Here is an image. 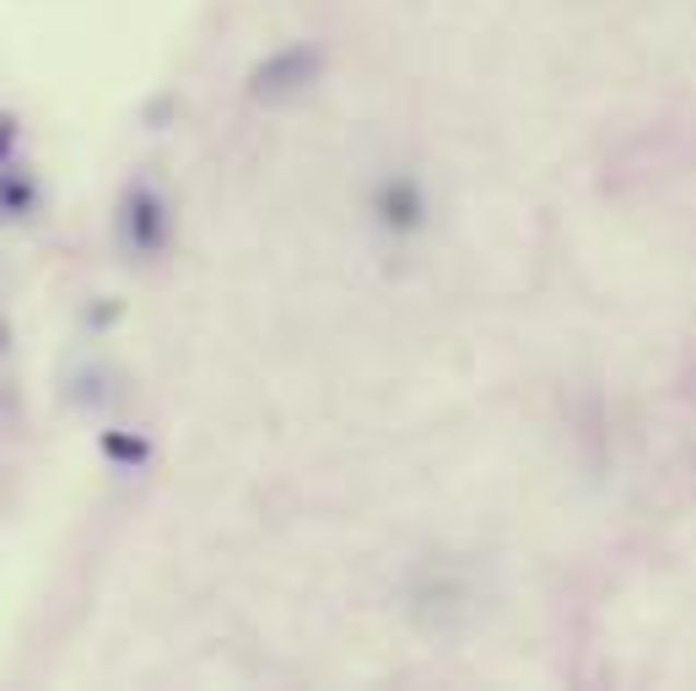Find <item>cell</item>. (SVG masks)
<instances>
[{
    "label": "cell",
    "mask_w": 696,
    "mask_h": 691,
    "mask_svg": "<svg viewBox=\"0 0 696 691\" xmlns=\"http://www.w3.org/2000/svg\"><path fill=\"white\" fill-rule=\"evenodd\" d=\"M5 147H11V125L0 119V152H5Z\"/></svg>",
    "instance_id": "1"
}]
</instances>
